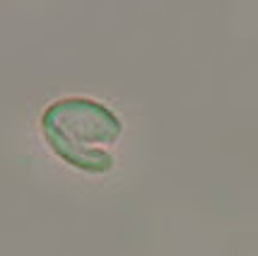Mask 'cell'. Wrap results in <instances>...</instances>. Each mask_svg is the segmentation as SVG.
Wrapping results in <instances>:
<instances>
[{"instance_id":"cell-1","label":"cell","mask_w":258,"mask_h":256,"mask_svg":"<svg viewBox=\"0 0 258 256\" xmlns=\"http://www.w3.org/2000/svg\"><path fill=\"white\" fill-rule=\"evenodd\" d=\"M41 133L70 167L104 174L113 167V147L123 133V123L101 101L66 97L44 109Z\"/></svg>"}]
</instances>
